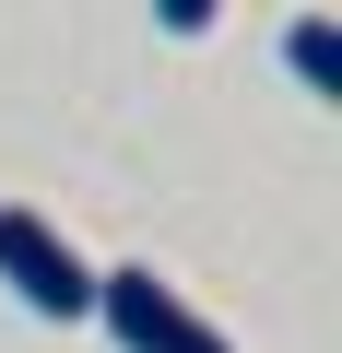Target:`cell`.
Masks as SVG:
<instances>
[{
    "label": "cell",
    "mask_w": 342,
    "mask_h": 353,
    "mask_svg": "<svg viewBox=\"0 0 342 353\" xmlns=\"http://www.w3.org/2000/svg\"><path fill=\"white\" fill-rule=\"evenodd\" d=\"M0 283H12V306L24 318H95V271H83V248L48 224V212H0Z\"/></svg>",
    "instance_id": "cell-1"
},
{
    "label": "cell",
    "mask_w": 342,
    "mask_h": 353,
    "mask_svg": "<svg viewBox=\"0 0 342 353\" xmlns=\"http://www.w3.org/2000/svg\"><path fill=\"white\" fill-rule=\"evenodd\" d=\"M95 318L118 353H236L178 283H153V271H95Z\"/></svg>",
    "instance_id": "cell-2"
},
{
    "label": "cell",
    "mask_w": 342,
    "mask_h": 353,
    "mask_svg": "<svg viewBox=\"0 0 342 353\" xmlns=\"http://www.w3.org/2000/svg\"><path fill=\"white\" fill-rule=\"evenodd\" d=\"M283 71H295V94H319V106H342V24H330V12H307V24H283Z\"/></svg>",
    "instance_id": "cell-3"
},
{
    "label": "cell",
    "mask_w": 342,
    "mask_h": 353,
    "mask_svg": "<svg viewBox=\"0 0 342 353\" xmlns=\"http://www.w3.org/2000/svg\"><path fill=\"white\" fill-rule=\"evenodd\" d=\"M225 0H153V36H213Z\"/></svg>",
    "instance_id": "cell-4"
}]
</instances>
